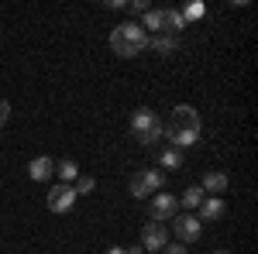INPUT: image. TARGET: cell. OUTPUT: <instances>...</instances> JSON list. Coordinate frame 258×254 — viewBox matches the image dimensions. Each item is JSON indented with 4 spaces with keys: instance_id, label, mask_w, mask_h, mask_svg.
<instances>
[{
    "instance_id": "1",
    "label": "cell",
    "mask_w": 258,
    "mask_h": 254,
    "mask_svg": "<svg viewBox=\"0 0 258 254\" xmlns=\"http://www.w3.org/2000/svg\"><path fill=\"white\" fill-rule=\"evenodd\" d=\"M200 134H203V120H200L197 107H189V103H179V107H172V114H169V120L162 124V137H169V144L172 148H193L200 141Z\"/></svg>"
},
{
    "instance_id": "2",
    "label": "cell",
    "mask_w": 258,
    "mask_h": 254,
    "mask_svg": "<svg viewBox=\"0 0 258 254\" xmlns=\"http://www.w3.org/2000/svg\"><path fill=\"white\" fill-rule=\"evenodd\" d=\"M110 48L120 59H135V55H141L148 48V31L141 28L138 21H124V24H117L110 31Z\"/></svg>"
},
{
    "instance_id": "3",
    "label": "cell",
    "mask_w": 258,
    "mask_h": 254,
    "mask_svg": "<svg viewBox=\"0 0 258 254\" xmlns=\"http://www.w3.org/2000/svg\"><path fill=\"white\" fill-rule=\"evenodd\" d=\"M131 134L138 144L145 148H152V144H159L162 141V120L148 110V107H138L135 114H131Z\"/></svg>"
},
{
    "instance_id": "4",
    "label": "cell",
    "mask_w": 258,
    "mask_h": 254,
    "mask_svg": "<svg viewBox=\"0 0 258 254\" xmlns=\"http://www.w3.org/2000/svg\"><path fill=\"white\" fill-rule=\"evenodd\" d=\"M141 28H152L155 35H176L186 28V21H182V11H176V7H159V11H148L145 14V24Z\"/></svg>"
},
{
    "instance_id": "5",
    "label": "cell",
    "mask_w": 258,
    "mask_h": 254,
    "mask_svg": "<svg viewBox=\"0 0 258 254\" xmlns=\"http://www.w3.org/2000/svg\"><path fill=\"white\" fill-rule=\"evenodd\" d=\"M165 186V176H162L159 168H141L131 176V196L135 199H148V196H155Z\"/></svg>"
},
{
    "instance_id": "6",
    "label": "cell",
    "mask_w": 258,
    "mask_h": 254,
    "mask_svg": "<svg viewBox=\"0 0 258 254\" xmlns=\"http://www.w3.org/2000/svg\"><path fill=\"white\" fill-rule=\"evenodd\" d=\"M172 230H176L179 244H197L203 234V223L197 220V213H176L172 216Z\"/></svg>"
},
{
    "instance_id": "7",
    "label": "cell",
    "mask_w": 258,
    "mask_h": 254,
    "mask_svg": "<svg viewBox=\"0 0 258 254\" xmlns=\"http://www.w3.org/2000/svg\"><path fill=\"white\" fill-rule=\"evenodd\" d=\"M179 210H182V206H179V199H176L172 193H155V196H152V203H148V216H152L155 223H162V220H172Z\"/></svg>"
},
{
    "instance_id": "8",
    "label": "cell",
    "mask_w": 258,
    "mask_h": 254,
    "mask_svg": "<svg viewBox=\"0 0 258 254\" xmlns=\"http://www.w3.org/2000/svg\"><path fill=\"white\" fill-rule=\"evenodd\" d=\"M45 203H48V210H52V213H69V210H73V203H76V193H73V186L59 182V186H52V189L45 193Z\"/></svg>"
},
{
    "instance_id": "9",
    "label": "cell",
    "mask_w": 258,
    "mask_h": 254,
    "mask_svg": "<svg viewBox=\"0 0 258 254\" xmlns=\"http://www.w3.org/2000/svg\"><path fill=\"white\" fill-rule=\"evenodd\" d=\"M165 244H169V230H165L162 223L152 220V223H145V227H141V247H145V251L155 254V251H162Z\"/></svg>"
},
{
    "instance_id": "10",
    "label": "cell",
    "mask_w": 258,
    "mask_h": 254,
    "mask_svg": "<svg viewBox=\"0 0 258 254\" xmlns=\"http://www.w3.org/2000/svg\"><path fill=\"white\" fill-rule=\"evenodd\" d=\"M28 176L35 179V182H48V179L55 176V161H52L48 155L31 158V161H28Z\"/></svg>"
},
{
    "instance_id": "11",
    "label": "cell",
    "mask_w": 258,
    "mask_h": 254,
    "mask_svg": "<svg viewBox=\"0 0 258 254\" xmlns=\"http://www.w3.org/2000/svg\"><path fill=\"white\" fill-rule=\"evenodd\" d=\"M227 213V206H224V199H220V196H207V199H203V203H200V223H203V220H220V216Z\"/></svg>"
},
{
    "instance_id": "12",
    "label": "cell",
    "mask_w": 258,
    "mask_h": 254,
    "mask_svg": "<svg viewBox=\"0 0 258 254\" xmlns=\"http://www.w3.org/2000/svg\"><path fill=\"white\" fill-rule=\"evenodd\" d=\"M148 48H152L155 55H176L179 52V38L176 35H155V38H148Z\"/></svg>"
},
{
    "instance_id": "13",
    "label": "cell",
    "mask_w": 258,
    "mask_h": 254,
    "mask_svg": "<svg viewBox=\"0 0 258 254\" xmlns=\"http://www.w3.org/2000/svg\"><path fill=\"white\" fill-rule=\"evenodd\" d=\"M200 189H203V193H210V196L224 193V189H227V176H224V172H207L203 182H200Z\"/></svg>"
},
{
    "instance_id": "14",
    "label": "cell",
    "mask_w": 258,
    "mask_h": 254,
    "mask_svg": "<svg viewBox=\"0 0 258 254\" xmlns=\"http://www.w3.org/2000/svg\"><path fill=\"white\" fill-rule=\"evenodd\" d=\"M55 172L62 176L66 186H73L76 179H80V161H73V158H66V161H55Z\"/></svg>"
},
{
    "instance_id": "15",
    "label": "cell",
    "mask_w": 258,
    "mask_h": 254,
    "mask_svg": "<svg viewBox=\"0 0 258 254\" xmlns=\"http://www.w3.org/2000/svg\"><path fill=\"white\" fill-rule=\"evenodd\" d=\"M159 165H162V168H169V172L182 168V151H179V148H165V151L159 155Z\"/></svg>"
},
{
    "instance_id": "16",
    "label": "cell",
    "mask_w": 258,
    "mask_h": 254,
    "mask_svg": "<svg viewBox=\"0 0 258 254\" xmlns=\"http://www.w3.org/2000/svg\"><path fill=\"white\" fill-rule=\"evenodd\" d=\"M203 199H207V193H203L200 186H189V189L182 193V203H179V206H186V210H200Z\"/></svg>"
},
{
    "instance_id": "17",
    "label": "cell",
    "mask_w": 258,
    "mask_h": 254,
    "mask_svg": "<svg viewBox=\"0 0 258 254\" xmlns=\"http://www.w3.org/2000/svg\"><path fill=\"white\" fill-rule=\"evenodd\" d=\"M93 189H97V179L93 176H80L76 182H73V193L76 196H86V193H93Z\"/></svg>"
},
{
    "instance_id": "18",
    "label": "cell",
    "mask_w": 258,
    "mask_h": 254,
    "mask_svg": "<svg viewBox=\"0 0 258 254\" xmlns=\"http://www.w3.org/2000/svg\"><path fill=\"white\" fill-rule=\"evenodd\" d=\"M197 18H203V4H189V7L182 11V21L189 24V21H197Z\"/></svg>"
},
{
    "instance_id": "19",
    "label": "cell",
    "mask_w": 258,
    "mask_h": 254,
    "mask_svg": "<svg viewBox=\"0 0 258 254\" xmlns=\"http://www.w3.org/2000/svg\"><path fill=\"white\" fill-rule=\"evenodd\" d=\"M148 11H152V7H148L145 0H131V14H141V18H145Z\"/></svg>"
},
{
    "instance_id": "20",
    "label": "cell",
    "mask_w": 258,
    "mask_h": 254,
    "mask_svg": "<svg viewBox=\"0 0 258 254\" xmlns=\"http://www.w3.org/2000/svg\"><path fill=\"white\" fill-rule=\"evenodd\" d=\"M162 251H165V254H186L189 247H186V244H165Z\"/></svg>"
},
{
    "instance_id": "21",
    "label": "cell",
    "mask_w": 258,
    "mask_h": 254,
    "mask_svg": "<svg viewBox=\"0 0 258 254\" xmlns=\"http://www.w3.org/2000/svg\"><path fill=\"white\" fill-rule=\"evenodd\" d=\"M7 117H11V103H7V100H0V127L7 124Z\"/></svg>"
},
{
    "instance_id": "22",
    "label": "cell",
    "mask_w": 258,
    "mask_h": 254,
    "mask_svg": "<svg viewBox=\"0 0 258 254\" xmlns=\"http://www.w3.org/2000/svg\"><path fill=\"white\" fill-rule=\"evenodd\" d=\"M107 254H127L124 247H107Z\"/></svg>"
},
{
    "instance_id": "23",
    "label": "cell",
    "mask_w": 258,
    "mask_h": 254,
    "mask_svg": "<svg viewBox=\"0 0 258 254\" xmlns=\"http://www.w3.org/2000/svg\"><path fill=\"white\" fill-rule=\"evenodd\" d=\"M217 254H227V251H217Z\"/></svg>"
}]
</instances>
